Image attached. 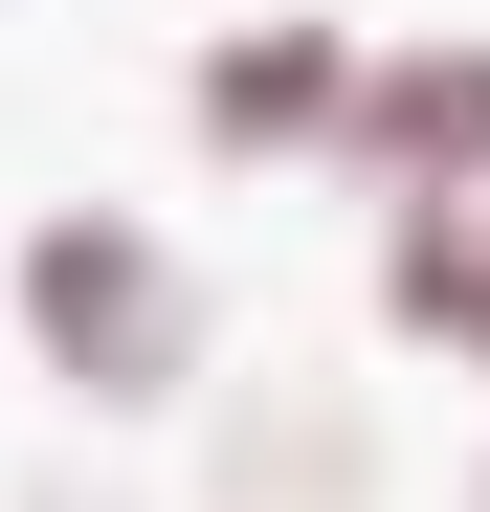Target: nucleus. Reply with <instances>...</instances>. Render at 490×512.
I'll use <instances>...</instances> for the list:
<instances>
[{
  "label": "nucleus",
  "instance_id": "nucleus-2",
  "mask_svg": "<svg viewBox=\"0 0 490 512\" xmlns=\"http://www.w3.org/2000/svg\"><path fill=\"white\" fill-rule=\"evenodd\" d=\"M357 90H379V67H357V23H290V0H268V23H223V45L179 67L201 156H335V134H357Z\"/></svg>",
  "mask_w": 490,
  "mask_h": 512
},
{
  "label": "nucleus",
  "instance_id": "nucleus-3",
  "mask_svg": "<svg viewBox=\"0 0 490 512\" xmlns=\"http://www.w3.org/2000/svg\"><path fill=\"white\" fill-rule=\"evenodd\" d=\"M357 179H379V223L401 201H490V45H379V90H357Z\"/></svg>",
  "mask_w": 490,
  "mask_h": 512
},
{
  "label": "nucleus",
  "instance_id": "nucleus-1",
  "mask_svg": "<svg viewBox=\"0 0 490 512\" xmlns=\"http://www.w3.org/2000/svg\"><path fill=\"white\" fill-rule=\"evenodd\" d=\"M23 357H45L67 401H179V379H201V268H179L134 201H45V223H23Z\"/></svg>",
  "mask_w": 490,
  "mask_h": 512
},
{
  "label": "nucleus",
  "instance_id": "nucleus-4",
  "mask_svg": "<svg viewBox=\"0 0 490 512\" xmlns=\"http://www.w3.org/2000/svg\"><path fill=\"white\" fill-rule=\"evenodd\" d=\"M379 312L424 357H490V201H401L379 223Z\"/></svg>",
  "mask_w": 490,
  "mask_h": 512
},
{
  "label": "nucleus",
  "instance_id": "nucleus-5",
  "mask_svg": "<svg viewBox=\"0 0 490 512\" xmlns=\"http://www.w3.org/2000/svg\"><path fill=\"white\" fill-rule=\"evenodd\" d=\"M23 512H134V490H90V468H67V490H23Z\"/></svg>",
  "mask_w": 490,
  "mask_h": 512
}]
</instances>
